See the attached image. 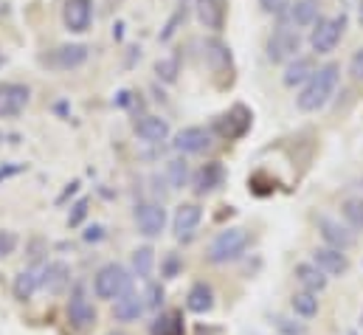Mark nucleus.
Masks as SVG:
<instances>
[{
	"label": "nucleus",
	"mask_w": 363,
	"mask_h": 335,
	"mask_svg": "<svg viewBox=\"0 0 363 335\" xmlns=\"http://www.w3.org/2000/svg\"><path fill=\"white\" fill-rule=\"evenodd\" d=\"M338 82H341V65H338V62L318 65V71L307 79V84L298 87L296 107H298L301 113H318L321 107L330 104V99H333Z\"/></svg>",
	"instance_id": "obj_1"
},
{
	"label": "nucleus",
	"mask_w": 363,
	"mask_h": 335,
	"mask_svg": "<svg viewBox=\"0 0 363 335\" xmlns=\"http://www.w3.org/2000/svg\"><path fill=\"white\" fill-rule=\"evenodd\" d=\"M248 246H251V234H248L245 229H240V226L223 229V231L211 240V246H208V251H206V259H208L211 265H228V262H237L242 253L248 251Z\"/></svg>",
	"instance_id": "obj_2"
},
{
	"label": "nucleus",
	"mask_w": 363,
	"mask_h": 335,
	"mask_svg": "<svg viewBox=\"0 0 363 335\" xmlns=\"http://www.w3.org/2000/svg\"><path fill=\"white\" fill-rule=\"evenodd\" d=\"M130 290H133V276H130V270H127L124 265H118V262L101 265V268L96 270V276H93V293H96L99 299L116 302V299H121V296L130 293Z\"/></svg>",
	"instance_id": "obj_3"
},
{
	"label": "nucleus",
	"mask_w": 363,
	"mask_h": 335,
	"mask_svg": "<svg viewBox=\"0 0 363 335\" xmlns=\"http://www.w3.org/2000/svg\"><path fill=\"white\" fill-rule=\"evenodd\" d=\"M298 51H301V34L298 31H293L287 26L273 28V34L268 37V45H265V54H268V60H271L273 65L293 62L296 57H301Z\"/></svg>",
	"instance_id": "obj_4"
},
{
	"label": "nucleus",
	"mask_w": 363,
	"mask_h": 335,
	"mask_svg": "<svg viewBox=\"0 0 363 335\" xmlns=\"http://www.w3.org/2000/svg\"><path fill=\"white\" fill-rule=\"evenodd\" d=\"M344 37V17H318L310 28V48L315 54H333Z\"/></svg>",
	"instance_id": "obj_5"
},
{
	"label": "nucleus",
	"mask_w": 363,
	"mask_h": 335,
	"mask_svg": "<svg viewBox=\"0 0 363 335\" xmlns=\"http://www.w3.org/2000/svg\"><path fill=\"white\" fill-rule=\"evenodd\" d=\"M88 57H91V48L85 43H62L43 62H48L54 71H77L88 62Z\"/></svg>",
	"instance_id": "obj_6"
},
{
	"label": "nucleus",
	"mask_w": 363,
	"mask_h": 335,
	"mask_svg": "<svg viewBox=\"0 0 363 335\" xmlns=\"http://www.w3.org/2000/svg\"><path fill=\"white\" fill-rule=\"evenodd\" d=\"M135 226L144 237H161L167 229V209L158 200H144L135 206Z\"/></svg>",
	"instance_id": "obj_7"
},
{
	"label": "nucleus",
	"mask_w": 363,
	"mask_h": 335,
	"mask_svg": "<svg viewBox=\"0 0 363 335\" xmlns=\"http://www.w3.org/2000/svg\"><path fill=\"white\" fill-rule=\"evenodd\" d=\"M281 26L298 31V28H313L318 20V0H290V6L279 14Z\"/></svg>",
	"instance_id": "obj_8"
},
{
	"label": "nucleus",
	"mask_w": 363,
	"mask_h": 335,
	"mask_svg": "<svg viewBox=\"0 0 363 335\" xmlns=\"http://www.w3.org/2000/svg\"><path fill=\"white\" fill-rule=\"evenodd\" d=\"M31 101V90L23 82H0V119H14Z\"/></svg>",
	"instance_id": "obj_9"
},
{
	"label": "nucleus",
	"mask_w": 363,
	"mask_h": 335,
	"mask_svg": "<svg viewBox=\"0 0 363 335\" xmlns=\"http://www.w3.org/2000/svg\"><path fill=\"white\" fill-rule=\"evenodd\" d=\"M211 144H214V133L206 127H183L181 133H175V141H172V147L181 155H200Z\"/></svg>",
	"instance_id": "obj_10"
},
{
	"label": "nucleus",
	"mask_w": 363,
	"mask_h": 335,
	"mask_svg": "<svg viewBox=\"0 0 363 335\" xmlns=\"http://www.w3.org/2000/svg\"><path fill=\"white\" fill-rule=\"evenodd\" d=\"M93 23V0H65L62 3V26L71 34H85Z\"/></svg>",
	"instance_id": "obj_11"
},
{
	"label": "nucleus",
	"mask_w": 363,
	"mask_h": 335,
	"mask_svg": "<svg viewBox=\"0 0 363 335\" xmlns=\"http://www.w3.org/2000/svg\"><path fill=\"white\" fill-rule=\"evenodd\" d=\"M318 234L324 237V246L338 248V251H347L355 246V234L350 231V226H341L338 220H333L327 214L318 217Z\"/></svg>",
	"instance_id": "obj_12"
},
{
	"label": "nucleus",
	"mask_w": 363,
	"mask_h": 335,
	"mask_svg": "<svg viewBox=\"0 0 363 335\" xmlns=\"http://www.w3.org/2000/svg\"><path fill=\"white\" fill-rule=\"evenodd\" d=\"M223 183H225V169H223L220 161H208V164H203V167L191 175V189H194V194H211V192H217Z\"/></svg>",
	"instance_id": "obj_13"
},
{
	"label": "nucleus",
	"mask_w": 363,
	"mask_h": 335,
	"mask_svg": "<svg viewBox=\"0 0 363 335\" xmlns=\"http://www.w3.org/2000/svg\"><path fill=\"white\" fill-rule=\"evenodd\" d=\"M65 313H68L71 327H77V330H91L93 324H96V307L85 299V293H82V290H77V293L68 299Z\"/></svg>",
	"instance_id": "obj_14"
},
{
	"label": "nucleus",
	"mask_w": 363,
	"mask_h": 335,
	"mask_svg": "<svg viewBox=\"0 0 363 335\" xmlns=\"http://www.w3.org/2000/svg\"><path fill=\"white\" fill-rule=\"evenodd\" d=\"M200 220H203V209H200L197 203H181V206L175 209V217H172V231H175V237H178V240H189V237L197 231Z\"/></svg>",
	"instance_id": "obj_15"
},
{
	"label": "nucleus",
	"mask_w": 363,
	"mask_h": 335,
	"mask_svg": "<svg viewBox=\"0 0 363 335\" xmlns=\"http://www.w3.org/2000/svg\"><path fill=\"white\" fill-rule=\"evenodd\" d=\"M293 276H296V282L301 285V290H307V293H321V290H327V285H330V276L315 265V262H298L296 265V270H293Z\"/></svg>",
	"instance_id": "obj_16"
},
{
	"label": "nucleus",
	"mask_w": 363,
	"mask_h": 335,
	"mask_svg": "<svg viewBox=\"0 0 363 335\" xmlns=\"http://www.w3.org/2000/svg\"><path fill=\"white\" fill-rule=\"evenodd\" d=\"M313 262L327 273V276H344L350 270V259L347 253L338 251V248H330V246H318L313 251Z\"/></svg>",
	"instance_id": "obj_17"
},
{
	"label": "nucleus",
	"mask_w": 363,
	"mask_h": 335,
	"mask_svg": "<svg viewBox=\"0 0 363 335\" xmlns=\"http://www.w3.org/2000/svg\"><path fill=\"white\" fill-rule=\"evenodd\" d=\"M169 121L161 116H141V121H135V136L147 144H161L169 138Z\"/></svg>",
	"instance_id": "obj_18"
},
{
	"label": "nucleus",
	"mask_w": 363,
	"mask_h": 335,
	"mask_svg": "<svg viewBox=\"0 0 363 335\" xmlns=\"http://www.w3.org/2000/svg\"><path fill=\"white\" fill-rule=\"evenodd\" d=\"M144 310H147L144 293L130 290V293H124L121 299H116V304H113V319H116V322H138V319L144 316Z\"/></svg>",
	"instance_id": "obj_19"
},
{
	"label": "nucleus",
	"mask_w": 363,
	"mask_h": 335,
	"mask_svg": "<svg viewBox=\"0 0 363 335\" xmlns=\"http://www.w3.org/2000/svg\"><path fill=\"white\" fill-rule=\"evenodd\" d=\"M191 9L200 20V26L211 28V31H220L223 23H225V6L223 0H191Z\"/></svg>",
	"instance_id": "obj_20"
},
{
	"label": "nucleus",
	"mask_w": 363,
	"mask_h": 335,
	"mask_svg": "<svg viewBox=\"0 0 363 335\" xmlns=\"http://www.w3.org/2000/svg\"><path fill=\"white\" fill-rule=\"evenodd\" d=\"M40 287H43V268H26L14 276L11 293H14L17 302H28Z\"/></svg>",
	"instance_id": "obj_21"
},
{
	"label": "nucleus",
	"mask_w": 363,
	"mask_h": 335,
	"mask_svg": "<svg viewBox=\"0 0 363 335\" xmlns=\"http://www.w3.org/2000/svg\"><path fill=\"white\" fill-rule=\"evenodd\" d=\"M186 307H189V313H197V316L211 313V307H214V290H211V285L194 282L189 287V293H186Z\"/></svg>",
	"instance_id": "obj_22"
},
{
	"label": "nucleus",
	"mask_w": 363,
	"mask_h": 335,
	"mask_svg": "<svg viewBox=\"0 0 363 335\" xmlns=\"http://www.w3.org/2000/svg\"><path fill=\"white\" fill-rule=\"evenodd\" d=\"M315 71H318V68H315V60H313V57H296L293 62H287L281 82L287 84V87H301V84H307V79H310Z\"/></svg>",
	"instance_id": "obj_23"
},
{
	"label": "nucleus",
	"mask_w": 363,
	"mask_h": 335,
	"mask_svg": "<svg viewBox=\"0 0 363 335\" xmlns=\"http://www.w3.org/2000/svg\"><path fill=\"white\" fill-rule=\"evenodd\" d=\"M68 282H71V268L65 262H48V265H43V287L48 293H54V296L62 293L68 287Z\"/></svg>",
	"instance_id": "obj_24"
},
{
	"label": "nucleus",
	"mask_w": 363,
	"mask_h": 335,
	"mask_svg": "<svg viewBox=\"0 0 363 335\" xmlns=\"http://www.w3.org/2000/svg\"><path fill=\"white\" fill-rule=\"evenodd\" d=\"M203 51H206V60H208V65H211L214 71L231 68V54H228V48H225L217 37H208L206 45H203Z\"/></svg>",
	"instance_id": "obj_25"
},
{
	"label": "nucleus",
	"mask_w": 363,
	"mask_h": 335,
	"mask_svg": "<svg viewBox=\"0 0 363 335\" xmlns=\"http://www.w3.org/2000/svg\"><path fill=\"white\" fill-rule=\"evenodd\" d=\"M290 307L301 319H315L318 316V296L315 293H307V290H296L293 299H290Z\"/></svg>",
	"instance_id": "obj_26"
},
{
	"label": "nucleus",
	"mask_w": 363,
	"mask_h": 335,
	"mask_svg": "<svg viewBox=\"0 0 363 335\" xmlns=\"http://www.w3.org/2000/svg\"><path fill=\"white\" fill-rule=\"evenodd\" d=\"M152 268H155V251L152 246H141L133 251V273L138 279H150L152 276Z\"/></svg>",
	"instance_id": "obj_27"
},
{
	"label": "nucleus",
	"mask_w": 363,
	"mask_h": 335,
	"mask_svg": "<svg viewBox=\"0 0 363 335\" xmlns=\"http://www.w3.org/2000/svg\"><path fill=\"white\" fill-rule=\"evenodd\" d=\"M186 17H189V0H178L175 11H172V17L167 20V26H164V31L158 34V40H161V43H169V40L178 34V28H183Z\"/></svg>",
	"instance_id": "obj_28"
},
{
	"label": "nucleus",
	"mask_w": 363,
	"mask_h": 335,
	"mask_svg": "<svg viewBox=\"0 0 363 335\" xmlns=\"http://www.w3.org/2000/svg\"><path fill=\"white\" fill-rule=\"evenodd\" d=\"M341 214H344V220L350 223V229L363 231V194L347 197V200L341 203Z\"/></svg>",
	"instance_id": "obj_29"
},
{
	"label": "nucleus",
	"mask_w": 363,
	"mask_h": 335,
	"mask_svg": "<svg viewBox=\"0 0 363 335\" xmlns=\"http://www.w3.org/2000/svg\"><path fill=\"white\" fill-rule=\"evenodd\" d=\"M164 180L169 183V189H183L189 183V164L186 158H172L164 169Z\"/></svg>",
	"instance_id": "obj_30"
},
{
	"label": "nucleus",
	"mask_w": 363,
	"mask_h": 335,
	"mask_svg": "<svg viewBox=\"0 0 363 335\" xmlns=\"http://www.w3.org/2000/svg\"><path fill=\"white\" fill-rule=\"evenodd\" d=\"M152 335H183L181 313L178 310H169V313L158 316L155 324H152Z\"/></svg>",
	"instance_id": "obj_31"
},
{
	"label": "nucleus",
	"mask_w": 363,
	"mask_h": 335,
	"mask_svg": "<svg viewBox=\"0 0 363 335\" xmlns=\"http://www.w3.org/2000/svg\"><path fill=\"white\" fill-rule=\"evenodd\" d=\"M155 74H158V79L167 84L178 82V74H181V57L178 54H172V57H161L158 62H155Z\"/></svg>",
	"instance_id": "obj_32"
},
{
	"label": "nucleus",
	"mask_w": 363,
	"mask_h": 335,
	"mask_svg": "<svg viewBox=\"0 0 363 335\" xmlns=\"http://www.w3.org/2000/svg\"><path fill=\"white\" fill-rule=\"evenodd\" d=\"M181 268H183V262L178 253H167V256L161 259V276H164V279H175V276L181 273Z\"/></svg>",
	"instance_id": "obj_33"
},
{
	"label": "nucleus",
	"mask_w": 363,
	"mask_h": 335,
	"mask_svg": "<svg viewBox=\"0 0 363 335\" xmlns=\"http://www.w3.org/2000/svg\"><path fill=\"white\" fill-rule=\"evenodd\" d=\"M144 302H147V310H158L164 304V287L158 282H150L147 293H144Z\"/></svg>",
	"instance_id": "obj_34"
},
{
	"label": "nucleus",
	"mask_w": 363,
	"mask_h": 335,
	"mask_svg": "<svg viewBox=\"0 0 363 335\" xmlns=\"http://www.w3.org/2000/svg\"><path fill=\"white\" fill-rule=\"evenodd\" d=\"M88 206H91V200H88V197H79V200L71 206V209H74V212L68 214V226H71V229H77V226L88 217Z\"/></svg>",
	"instance_id": "obj_35"
},
{
	"label": "nucleus",
	"mask_w": 363,
	"mask_h": 335,
	"mask_svg": "<svg viewBox=\"0 0 363 335\" xmlns=\"http://www.w3.org/2000/svg\"><path fill=\"white\" fill-rule=\"evenodd\" d=\"M20 246V237L14 231H0V259L3 256H11Z\"/></svg>",
	"instance_id": "obj_36"
},
{
	"label": "nucleus",
	"mask_w": 363,
	"mask_h": 335,
	"mask_svg": "<svg viewBox=\"0 0 363 335\" xmlns=\"http://www.w3.org/2000/svg\"><path fill=\"white\" fill-rule=\"evenodd\" d=\"M350 74H352L355 82H363V48H358V51L352 54V60H350Z\"/></svg>",
	"instance_id": "obj_37"
},
{
	"label": "nucleus",
	"mask_w": 363,
	"mask_h": 335,
	"mask_svg": "<svg viewBox=\"0 0 363 335\" xmlns=\"http://www.w3.org/2000/svg\"><path fill=\"white\" fill-rule=\"evenodd\" d=\"M287 6H290V0H259V9H262L265 14H276V17H279Z\"/></svg>",
	"instance_id": "obj_38"
},
{
	"label": "nucleus",
	"mask_w": 363,
	"mask_h": 335,
	"mask_svg": "<svg viewBox=\"0 0 363 335\" xmlns=\"http://www.w3.org/2000/svg\"><path fill=\"white\" fill-rule=\"evenodd\" d=\"M107 234H104V226H88V231L82 234L85 243H101Z\"/></svg>",
	"instance_id": "obj_39"
},
{
	"label": "nucleus",
	"mask_w": 363,
	"mask_h": 335,
	"mask_svg": "<svg viewBox=\"0 0 363 335\" xmlns=\"http://www.w3.org/2000/svg\"><path fill=\"white\" fill-rule=\"evenodd\" d=\"M20 172H26V164H3L0 167V180H9L14 175H20Z\"/></svg>",
	"instance_id": "obj_40"
},
{
	"label": "nucleus",
	"mask_w": 363,
	"mask_h": 335,
	"mask_svg": "<svg viewBox=\"0 0 363 335\" xmlns=\"http://www.w3.org/2000/svg\"><path fill=\"white\" fill-rule=\"evenodd\" d=\"M3 62H6V57H3V51H0V68H3Z\"/></svg>",
	"instance_id": "obj_41"
},
{
	"label": "nucleus",
	"mask_w": 363,
	"mask_h": 335,
	"mask_svg": "<svg viewBox=\"0 0 363 335\" xmlns=\"http://www.w3.org/2000/svg\"><path fill=\"white\" fill-rule=\"evenodd\" d=\"M110 335H124V333H110Z\"/></svg>",
	"instance_id": "obj_42"
},
{
	"label": "nucleus",
	"mask_w": 363,
	"mask_h": 335,
	"mask_svg": "<svg viewBox=\"0 0 363 335\" xmlns=\"http://www.w3.org/2000/svg\"><path fill=\"white\" fill-rule=\"evenodd\" d=\"M361 324H363V316H361Z\"/></svg>",
	"instance_id": "obj_43"
},
{
	"label": "nucleus",
	"mask_w": 363,
	"mask_h": 335,
	"mask_svg": "<svg viewBox=\"0 0 363 335\" xmlns=\"http://www.w3.org/2000/svg\"><path fill=\"white\" fill-rule=\"evenodd\" d=\"M361 186H363V180H361Z\"/></svg>",
	"instance_id": "obj_44"
},
{
	"label": "nucleus",
	"mask_w": 363,
	"mask_h": 335,
	"mask_svg": "<svg viewBox=\"0 0 363 335\" xmlns=\"http://www.w3.org/2000/svg\"><path fill=\"white\" fill-rule=\"evenodd\" d=\"M0 138H3V136H0Z\"/></svg>",
	"instance_id": "obj_45"
}]
</instances>
